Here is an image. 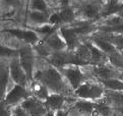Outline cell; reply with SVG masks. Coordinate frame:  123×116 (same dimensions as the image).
<instances>
[{
  "label": "cell",
  "instance_id": "cell-1",
  "mask_svg": "<svg viewBox=\"0 0 123 116\" xmlns=\"http://www.w3.org/2000/svg\"><path fill=\"white\" fill-rule=\"evenodd\" d=\"M34 79L44 83L51 93H58L67 97H74V91L69 86L62 72L48 63L43 58H38Z\"/></svg>",
  "mask_w": 123,
  "mask_h": 116
},
{
  "label": "cell",
  "instance_id": "cell-2",
  "mask_svg": "<svg viewBox=\"0 0 123 116\" xmlns=\"http://www.w3.org/2000/svg\"><path fill=\"white\" fill-rule=\"evenodd\" d=\"M72 1V0H71ZM78 4H73L77 9L78 20L91 21V23H98L104 16L106 6L101 0H89V1H76Z\"/></svg>",
  "mask_w": 123,
  "mask_h": 116
},
{
  "label": "cell",
  "instance_id": "cell-3",
  "mask_svg": "<svg viewBox=\"0 0 123 116\" xmlns=\"http://www.w3.org/2000/svg\"><path fill=\"white\" fill-rule=\"evenodd\" d=\"M105 95H106V90L103 84L95 79L86 82L73 92V96L77 99L89 100L93 102H98L104 99Z\"/></svg>",
  "mask_w": 123,
  "mask_h": 116
},
{
  "label": "cell",
  "instance_id": "cell-4",
  "mask_svg": "<svg viewBox=\"0 0 123 116\" xmlns=\"http://www.w3.org/2000/svg\"><path fill=\"white\" fill-rule=\"evenodd\" d=\"M59 70L65 77L66 81L69 84V86L71 87L73 91H75L78 87H80L86 82L93 79V77H91V74L89 72V70H87L86 66L83 67V66L69 64Z\"/></svg>",
  "mask_w": 123,
  "mask_h": 116
},
{
  "label": "cell",
  "instance_id": "cell-5",
  "mask_svg": "<svg viewBox=\"0 0 123 116\" xmlns=\"http://www.w3.org/2000/svg\"><path fill=\"white\" fill-rule=\"evenodd\" d=\"M86 67L93 79L99 83L112 78H122L123 77V73L121 71L116 69L113 65L110 64L109 61L101 64L89 65Z\"/></svg>",
  "mask_w": 123,
  "mask_h": 116
},
{
  "label": "cell",
  "instance_id": "cell-6",
  "mask_svg": "<svg viewBox=\"0 0 123 116\" xmlns=\"http://www.w3.org/2000/svg\"><path fill=\"white\" fill-rule=\"evenodd\" d=\"M38 55L35 48L32 45L24 44L19 49V61L25 71L27 72L28 77L30 78L31 83L34 81V75L35 71L37 67V62H38Z\"/></svg>",
  "mask_w": 123,
  "mask_h": 116
},
{
  "label": "cell",
  "instance_id": "cell-7",
  "mask_svg": "<svg viewBox=\"0 0 123 116\" xmlns=\"http://www.w3.org/2000/svg\"><path fill=\"white\" fill-rule=\"evenodd\" d=\"M33 94L31 92L30 88L20 86V84H14L10 89L5 96L2 98L1 102L9 107H15L20 105L23 102H25L30 97H32Z\"/></svg>",
  "mask_w": 123,
  "mask_h": 116
},
{
  "label": "cell",
  "instance_id": "cell-8",
  "mask_svg": "<svg viewBox=\"0 0 123 116\" xmlns=\"http://www.w3.org/2000/svg\"><path fill=\"white\" fill-rule=\"evenodd\" d=\"M4 32L8 33L9 35L13 36L14 38L23 43L28 45L36 46L42 42V37L36 31L33 29H19V28H11V29H4Z\"/></svg>",
  "mask_w": 123,
  "mask_h": 116
},
{
  "label": "cell",
  "instance_id": "cell-9",
  "mask_svg": "<svg viewBox=\"0 0 123 116\" xmlns=\"http://www.w3.org/2000/svg\"><path fill=\"white\" fill-rule=\"evenodd\" d=\"M9 71H10V77L15 84H20V86L27 88L30 87L31 81L20 63L19 56L9 59Z\"/></svg>",
  "mask_w": 123,
  "mask_h": 116
},
{
  "label": "cell",
  "instance_id": "cell-10",
  "mask_svg": "<svg viewBox=\"0 0 123 116\" xmlns=\"http://www.w3.org/2000/svg\"><path fill=\"white\" fill-rule=\"evenodd\" d=\"M75 97H67L62 94H58V93H51L49 97L47 98V100L44 102L46 108L48 111H56L58 110H62L65 108H68V103L69 100L74 99Z\"/></svg>",
  "mask_w": 123,
  "mask_h": 116
},
{
  "label": "cell",
  "instance_id": "cell-11",
  "mask_svg": "<svg viewBox=\"0 0 123 116\" xmlns=\"http://www.w3.org/2000/svg\"><path fill=\"white\" fill-rule=\"evenodd\" d=\"M45 60L57 69H61V68L65 67L66 65L73 64L72 53H71V51H68V50L51 53Z\"/></svg>",
  "mask_w": 123,
  "mask_h": 116
},
{
  "label": "cell",
  "instance_id": "cell-12",
  "mask_svg": "<svg viewBox=\"0 0 123 116\" xmlns=\"http://www.w3.org/2000/svg\"><path fill=\"white\" fill-rule=\"evenodd\" d=\"M71 53L73 56V65L83 66V67L92 65L91 50L86 41H82L80 45L74 51H71Z\"/></svg>",
  "mask_w": 123,
  "mask_h": 116
},
{
  "label": "cell",
  "instance_id": "cell-13",
  "mask_svg": "<svg viewBox=\"0 0 123 116\" xmlns=\"http://www.w3.org/2000/svg\"><path fill=\"white\" fill-rule=\"evenodd\" d=\"M60 34L64 39L68 51H74L82 43V39L77 35L71 26H64L59 28Z\"/></svg>",
  "mask_w": 123,
  "mask_h": 116
},
{
  "label": "cell",
  "instance_id": "cell-14",
  "mask_svg": "<svg viewBox=\"0 0 123 116\" xmlns=\"http://www.w3.org/2000/svg\"><path fill=\"white\" fill-rule=\"evenodd\" d=\"M50 14L51 13L27 10V13H25V26H27V28L34 29L50 24Z\"/></svg>",
  "mask_w": 123,
  "mask_h": 116
},
{
  "label": "cell",
  "instance_id": "cell-15",
  "mask_svg": "<svg viewBox=\"0 0 123 116\" xmlns=\"http://www.w3.org/2000/svg\"><path fill=\"white\" fill-rule=\"evenodd\" d=\"M42 41L47 46V48L50 50L51 53L67 50L66 43H65L64 39L62 38V36H61L59 29H57L55 32H53L51 35L48 36L46 39L42 40Z\"/></svg>",
  "mask_w": 123,
  "mask_h": 116
},
{
  "label": "cell",
  "instance_id": "cell-16",
  "mask_svg": "<svg viewBox=\"0 0 123 116\" xmlns=\"http://www.w3.org/2000/svg\"><path fill=\"white\" fill-rule=\"evenodd\" d=\"M20 105L28 111L30 116H45L48 112V109L46 108L44 102L34 96L30 97Z\"/></svg>",
  "mask_w": 123,
  "mask_h": 116
},
{
  "label": "cell",
  "instance_id": "cell-17",
  "mask_svg": "<svg viewBox=\"0 0 123 116\" xmlns=\"http://www.w3.org/2000/svg\"><path fill=\"white\" fill-rule=\"evenodd\" d=\"M0 78H1V84H2V98L10 91V89L14 86V83L10 77L9 71V60L1 58L0 62Z\"/></svg>",
  "mask_w": 123,
  "mask_h": 116
},
{
  "label": "cell",
  "instance_id": "cell-18",
  "mask_svg": "<svg viewBox=\"0 0 123 116\" xmlns=\"http://www.w3.org/2000/svg\"><path fill=\"white\" fill-rule=\"evenodd\" d=\"M70 108L80 116H95V102L93 101L75 98Z\"/></svg>",
  "mask_w": 123,
  "mask_h": 116
},
{
  "label": "cell",
  "instance_id": "cell-19",
  "mask_svg": "<svg viewBox=\"0 0 123 116\" xmlns=\"http://www.w3.org/2000/svg\"><path fill=\"white\" fill-rule=\"evenodd\" d=\"M89 40L93 44H95V45L98 47L101 51H103L108 57L110 55L114 54V53L118 52L117 49L104 37V35L100 34V33H96L95 35L92 36V37H90Z\"/></svg>",
  "mask_w": 123,
  "mask_h": 116
},
{
  "label": "cell",
  "instance_id": "cell-20",
  "mask_svg": "<svg viewBox=\"0 0 123 116\" xmlns=\"http://www.w3.org/2000/svg\"><path fill=\"white\" fill-rule=\"evenodd\" d=\"M105 99L115 109L117 115L123 116V92L107 91L106 90Z\"/></svg>",
  "mask_w": 123,
  "mask_h": 116
},
{
  "label": "cell",
  "instance_id": "cell-21",
  "mask_svg": "<svg viewBox=\"0 0 123 116\" xmlns=\"http://www.w3.org/2000/svg\"><path fill=\"white\" fill-rule=\"evenodd\" d=\"M29 88H30L31 92H32L33 96L38 98L39 100H41L43 102H45L47 100V98L49 97V95L51 94L50 90L48 89L46 84L40 81H37V79H34V81L31 83Z\"/></svg>",
  "mask_w": 123,
  "mask_h": 116
},
{
  "label": "cell",
  "instance_id": "cell-22",
  "mask_svg": "<svg viewBox=\"0 0 123 116\" xmlns=\"http://www.w3.org/2000/svg\"><path fill=\"white\" fill-rule=\"evenodd\" d=\"M86 43L87 44L90 50H91V56H92V65H96V64H101V63H105L108 62V56L105 54L103 51H101L100 49L97 47L95 44H93L89 39L85 40Z\"/></svg>",
  "mask_w": 123,
  "mask_h": 116
},
{
  "label": "cell",
  "instance_id": "cell-23",
  "mask_svg": "<svg viewBox=\"0 0 123 116\" xmlns=\"http://www.w3.org/2000/svg\"><path fill=\"white\" fill-rule=\"evenodd\" d=\"M95 116H117V113L104 98L98 102H95Z\"/></svg>",
  "mask_w": 123,
  "mask_h": 116
},
{
  "label": "cell",
  "instance_id": "cell-24",
  "mask_svg": "<svg viewBox=\"0 0 123 116\" xmlns=\"http://www.w3.org/2000/svg\"><path fill=\"white\" fill-rule=\"evenodd\" d=\"M27 10L32 11H41L46 13H52L55 9H53L46 0H29Z\"/></svg>",
  "mask_w": 123,
  "mask_h": 116
},
{
  "label": "cell",
  "instance_id": "cell-25",
  "mask_svg": "<svg viewBox=\"0 0 123 116\" xmlns=\"http://www.w3.org/2000/svg\"><path fill=\"white\" fill-rule=\"evenodd\" d=\"M107 91H116V92H123V79L122 78H112L108 81L101 82Z\"/></svg>",
  "mask_w": 123,
  "mask_h": 116
},
{
  "label": "cell",
  "instance_id": "cell-26",
  "mask_svg": "<svg viewBox=\"0 0 123 116\" xmlns=\"http://www.w3.org/2000/svg\"><path fill=\"white\" fill-rule=\"evenodd\" d=\"M100 34L104 35V37L119 52L123 50V34H103V33H100Z\"/></svg>",
  "mask_w": 123,
  "mask_h": 116
},
{
  "label": "cell",
  "instance_id": "cell-27",
  "mask_svg": "<svg viewBox=\"0 0 123 116\" xmlns=\"http://www.w3.org/2000/svg\"><path fill=\"white\" fill-rule=\"evenodd\" d=\"M108 61L110 64L113 65L116 69H118L123 73V56L121 55V53L119 51L110 55L108 57Z\"/></svg>",
  "mask_w": 123,
  "mask_h": 116
},
{
  "label": "cell",
  "instance_id": "cell-28",
  "mask_svg": "<svg viewBox=\"0 0 123 116\" xmlns=\"http://www.w3.org/2000/svg\"><path fill=\"white\" fill-rule=\"evenodd\" d=\"M2 9H13V10H19L24 7L23 0H1Z\"/></svg>",
  "mask_w": 123,
  "mask_h": 116
},
{
  "label": "cell",
  "instance_id": "cell-29",
  "mask_svg": "<svg viewBox=\"0 0 123 116\" xmlns=\"http://www.w3.org/2000/svg\"><path fill=\"white\" fill-rule=\"evenodd\" d=\"M0 54H1V58L9 60L11 58L19 56V50L18 49L7 47L5 45H1V52H0Z\"/></svg>",
  "mask_w": 123,
  "mask_h": 116
},
{
  "label": "cell",
  "instance_id": "cell-30",
  "mask_svg": "<svg viewBox=\"0 0 123 116\" xmlns=\"http://www.w3.org/2000/svg\"><path fill=\"white\" fill-rule=\"evenodd\" d=\"M50 25L56 26V28H61L64 26L62 19H61V16L57 10H54L50 14Z\"/></svg>",
  "mask_w": 123,
  "mask_h": 116
},
{
  "label": "cell",
  "instance_id": "cell-31",
  "mask_svg": "<svg viewBox=\"0 0 123 116\" xmlns=\"http://www.w3.org/2000/svg\"><path fill=\"white\" fill-rule=\"evenodd\" d=\"M12 116H30V114L23 106L18 105L13 107V109H12Z\"/></svg>",
  "mask_w": 123,
  "mask_h": 116
},
{
  "label": "cell",
  "instance_id": "cell-32",
  "mask_svg": "<svg viewBox=\"0 0 123 116\" xmlns=\"http://www.w3.org/2000/svg\"><path fill=\"white\" fill-rule=\"evenodd\" d=\"M12 107H9L1 102V116H12Z\"/></svg>",
  "mask_w": 123,
  "mask_h": 116
},
{
  "label": "cell",
  "instance_id": "cell-33",
  "mask_svg": "<svg viewBox=\"0 0 123 116\" xmlns=\"http://www.w3.org/2000/svg\"><path fill=\"white\" fill-rule=\"evenodd\" d=\"M46 1L49 3V5L53 8V9H58V8L60 7L61 3H62L63 0H46Z\"/></svg>",
  "mask_w": 123,
  "mask_h": 116
},
{
  "label": "cell",
  "instance_id": "cell-34",
  "mask_svg": "<svg viewBox=\"0 0 123 116\" xmlns=\"http://www.w3.org/2000/svg\"><path fill=\"white\" fill-rule=\"evenodd\" d=\"M70 115V107L62 110H58L55 112V116H69Z\"/></svg>",
  "mask_w": 123,
  "mask_h": 116
},
{
  "label": "cell",
  "instance_id": "cell-35",
  "mask_svg": "<svg viewBox=\"0 0 123 116\" xmlns=\"http://www.w3.org/2000/svg\"><path fill=\"white\" fill-rule=\"evenodd\" d=\"M45 116H55V112L54 111H48Z\"/></svg>",
  "mask_w": 123,
  "mask_h": 116
},
{
  "label": "cell",
  "instance_id": "cell-36",
  "mask_svg": "<svg viewBox=\"0 0 123 116\" xmlns=\"http://www.w3.org/2000/svg\"><path fill=\"white\" fill-rule=\"evenodd\" d=\"M23 2H24V6H25H25H28V2H29V0H23Z\"/></svg>",
  "mask_w": 123,
  "mask_h": 116
},
{
  "label": "cell",
  "instance_id": "cell-37",
  "mask_svg": "<svg viewBox=\"0 0 123 116\" xmlns=\"http://www.w3.org/2000/svg\"><path fill=\"white\" fill-rule=\"evenodd\" d=\"M76 1H80V2H83V1H89V0H76Z\"/></svg>",
  "mask_w": 123,
  "mask_h": 116
},
{
  "label": "cell",
  "instance_id": "cell-38",
  "mask_svg": "<svg viewBox=\"0 0 123 116\" xmlns=\"http://www.w3.org/2000/svg\"><path fill=\"white\" fill-rule=\"evenodd\" d=\"M120 53H121V55L123 56V50H122V51H120Z\"/></svg>",
  "mask_w": 123,
  "mask_h": 116
},
{
  "label": "cell",
  "instance_id": "cell-39",
  "mask_svg": "<svg viewBox=\"0 0 123 116\" xmlns=\"http://www.w3.org/2000/svg\"><path fill=\"white\" fill-rule=\"evenodd\" d=\"M122 79H123V77H122Z\"/></svg>",
  "mask_w": 123,
  "mask_h": 116
}]
</instances>
